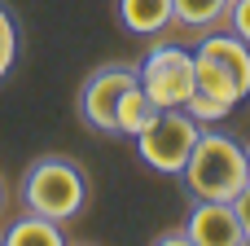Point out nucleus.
Instances as JSON below:
<instances>
[{
	"label": "nucleus",
	"mask_w": 250,
	"mask_h": 246,
	"mask_svg": "<svg viewBox=\"0 0 250 246\" xmlns=\"http://www.w3.org/2000/svg\"><path fill=\"white\" fill-rule=\"evenodd\" d=\"M0 242H4V246H62V242H66V233H62L57 220L26 211V216H18V220L0 233Z\"/></svg>",
	"instance_id": "nucleus-9"
},
{
	"label": "nucleus",
	"mask_w": 250,
	"mask_h": 246,
	"mask_svg": "<svg viewBox=\"0 0 250 246\" xmlns=\"http://www.w3.org/2000/svg\"><path fill=\"white\" fill-rule=\"evenodd\" d=\"M158 114V106L149 101V92L141 88V84H132L123 97H119V114H114V128H119V136H136L149 119Z\"/></svg>",
	"instance_id": "nucleus-10"
},
{
	"label": "nucleus",
	"mask_w": 250,
	"mask_h": 246,
	"mask_svg": "<svg viewBox=\"0 0 250 246\" xmlns=\"http://www.w3.org/2000/svg\"><path fill=\"white\" fill-rule=\"evenodd\" d=\"M198 132H202V123L185 106H176V110H158L132 141H136V154H141V163L149 172L180 176V167L189 163V150H193Z\"/></svg>",
	"instance_id": "nucleus-3"
},
{
	"label": "nucleus",
	"mask_w": 250,
	"mask_h": 246,
	"mask_svg": "<svg viewBox=\"0 0 250 246\" xmlns=\"http://www.w3.org/2000/svg\"><path fill=\"white\" fill-rule=\"evenodd\" d=\"M132 84H136V66H127V62H105V66H97V70L79 84V92H75V114H79V123H83L88 132L119 136L114 114H119V97H123Z\"/></svg>",
	"instance_id": "nucleus-5"
},
{
	"label": "nucleus",
	"mask_w": 250,
	"mask_h": 246,
	"mask_svg": "<svg viewBox=\"0 0 250 246\" xmlns=\"http://www.w3.org/2000/svg\"><path fill=\"white\" fill-rule=\"evenodd\" d=\"M0 211H4V180H0Z\"/></svg>",
	"instance_id": "nucleus-16"
},
{
	"label": "nucleus",
	"mask_w": 250,
	"mask_h": 246,
	"mask_svg": "<svg viewBox=\"0 0 250 246\" xmlns=\"http://www.w3.org/2000/svg\"><path fill=\"white\" fill-rule=\"evenodd\" d=\"M136 84L149 92V101H154L158 110L185 106L189 92H193V48L171 44V40H158V44L141 57Z\"/></svg>",
	"instance_id": "nucleus-4"
},
{
	"label": "nucleus",
	"mask_w": 250,
	"mask_h": 246,
	"mask_svg": "<svg viewBox=\"0 0 250 246\" xmlns=\"http://www.w3.org/2000/svg\"><path fill=\"white\" fill-rule=\"evenodd\" d=\"M180 180L193 198H215V202H233L237 189L250 180V158L246 145H237L229 132H198L189 163L180 167Z\"/></svg>",
	"instance_id": "nucleus-1"
},
{
	"label": "nucleus",
	"mask_w": 250,
	"mask_h": 246,
	"mask_svg": "<svg viewBox=\"0 0 250 246\" xmlns=\"http://www.w3.org/2000/svg\"><path fill=\"white\" fill-rule=\"evenodd\" d=\"M224 18H229V31L250 44V0H229V13Z\"/></svg>",
	"instance_id": "nucleus-13"
},
{
	"label": "nucleus",
	"mask_w": 250,
	"mask_h": 246,
	"mask_svg": "<svg viewBox=\"0 0 250 246\" xmlns=\"http://www.w3.org/2000/svg\"><path fill=\"white\" fill-rule=\"evenodd\" d=\"M246 242H250V238H246Z\"/></svg>",
	"instance_id": "nucleus-18"
},
{
	"label": "nucleus",
	"mask_w": 250,
	"mask_h": 246,
	"mask_svg": "<svg viewBox=\"0 0 250 246\" xmlns=\"http://www.w3.org/2000/svg\"><path fill=\"white\" fill-rule=\"evenodd\" d=\"M171 13H176L180 26L207 31V26H215V22L229 13V0H171Z\"/></svg>",
	"instance_id": "nucleus-11"
},
{
	"label": "nucleus",
	"mask_w": 250,
	"mask_h": 246,
	"mask_svg": "<svg viewBox=\"0 0 250 246\" xmlns=\"http://www.w3.org/2000/svg\"><path fill=\"white\" fill-rule=\"evenodd\" d=\"M185 233L189 246H242L246 229L233 211V202H215V198H198V207L185 216Z\"/></svg>",
	"instance_id": "nucleus-6"
},
{
	"label": "nucleus",
	"mask_w": 250,
	"mask_h": 246,
	"mask_svg": "<svg viewBox=\"0 0 250 246\" xmlns=\"http://www.w3.org/2000/svg\"><path fill=\"white\" fill-rule=\"evenodd\" d=\"M154 242L158 246H189V233H185V224H180V229H163Z\"/></svg>",
	"instance_id": "nucleus-15"
},
{
	"label": "nucleus",
	"mask_w": 250,
	"mask_h": 246,
	"mask_svg": "<svg viewBox=\"0 0 250 246\" xmlns=\"http://www.w3.org/2000/svg\"><path fill=\"white\" fill-rule=\"evenodd\" d=\"M22 202L35 216H48V220L66 224L88 202V176L66 154H40L22 176Z\"/></svg>",
	"instance_id": "nucleus-2"
},
{
	"label": "nucleus",
	"mask_w": 250,
	"mask_h": 246,
	"mask_svg": "<svg viewBox=\"0 0 250 246\" xmlns=\"http://www.w3.org/2000/svg\"><path fill=\"white\" fill-rule=\"evenodd\" d=\"M233 211H237V220H242V229H246V238H250V180L237 189V198H233Z\"/></svg>",
	"instance_id": "nucleus-14"
},
{
	"label": "nucleus",
	"mask_w": 250,
	"mask_h": 246,
	"mask_svg": "<svg viewBox=\"0 0 250 246\" xmlns=\"http://www.w3.org/2000/svg\"><path fill=\"white\" fill-rule=\"evenodd\" d=\"M13 62H18V18H13V9L0 0V84H4V75L13 70Z\"/></svg>",
	"instance_id": "nucleus-12"
},
{
	"label": "nucleus",
	"mask_w": 250,
	"mask_h": 246,
	"mask_svg": "<svg viewBox=\"0 0 250 246\" xmlns=\"http://www.w3.org/2000/svg\"><path fill=\"white\" fill-rule=\"evenodd\" d=\"M193 53L211 57V62L242 88V97H250V44L242 35H233V31H207Z\"/></svg>",
	"instance_id": "nucleus-7"
},
{
	"label": "nucleus",
	"mask_w": 250,
	"mask_h": 246,
	"mask_svg": "<svg viewBox=\"0 0 250 246\" xmlns=\"http://www.w3.org/2000/svg\"><path fill=\"white\" fill-rule=\"evenodd\" d=\"M246 158H250V145H246Z\"/></svg>",
	"instance_id": "nucleus-17"
},
{
	"label": "nucleus",
	"mask_w": 250,
	"mask_h": 246,
	"mask_svg": "<svg viewBox=\"0 0 250 246\" xmlns=\"http://www.w3.org/2000/svg\"><path fill=\"white\" fill-rule=\"evenodd\" d=\"M114 13L127 35H158L176 22L171 0H114Z\"/></svg>",
	"instance_id": "nucleus-8"
}]
</instances>
